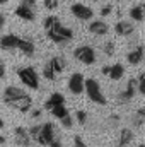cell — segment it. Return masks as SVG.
<instances>
[{
	"instance_id": "cell-10",
	"label": "cell",
	"mask_w": 145,
	"mask_h": 147,
	"mask_svg": "<svg viewBox=\"0 0 145 147\" xmlns=\"http://www.w3.org/2000/svg\"><path fill=\"white\" fill-rule=\"evenodd\" d=\"M14 139H15V144L21 147H29L31 146V137H29V132L22 127H15L14 128Z\"/></svg>"
},
{
	"instance_id": "cell-9",
	"label": "cell",
	"mask_w": 145,
	"mask_h": 147,
	"mask_svg": "<svg viewBox=\"0 0 145 147\" xmlns=\"http://www.w3.org/2000/svg\"><path fill=\"white\" fill-rule=\"evenodd\" d=\"M19 38H21V36H17V34H12V33H9V34H3V36L0 38V48H2L3 51H14V50H17Z\"/></svg>"
},
{
	"instance_id": "cell-11",
	"label": "cell",
	"mask_w": 145,
	"mask_h": 147,
	"mask_svg": "<svg viewBox=\"0 0 145 147\" xmlns=\"http://www.w3.org/2000/svg\"><path fill=\"white\" fill-rule=\"evenodd\" d=\"M15 16H17L19 19H22V21H28V22H29V21H34V17H36L33 7H29V5H26V3L17 5V9H15Z\"/></svg>"
},
{
	"instance_id": "cell-26",
	"label": "cell",
	"mask_w": 145,
	"mask_h": 147,
	"mask_svg": "<svg viewBox=\"0 0 145 147\" xmlns=\"http://www.w3.org/2000/svg\"><path fill=\"white\" fill-rule=\"evenodd\" d=\"M56 22H60V19H58L56 16H48V17L44 19L43 26H44V29H50V28H51V26H55Z\"/></svg>"
},
{
	"instance_id": "cell-4",
	"label": "cell",
	"mask_w": 145,
	"mask_h": 147,
	"mask_svg": "<svg viewBox=\"0 0 145 147\" xmlns=\"http://www.w3.org/2000/svg\"><path fill=\"white\" fill-rule=\"evenodd\" d=\"M46 36L50 38L53 43L62 45V43H67V41L72 39L73 38V31L70 29V28L63 26L62 22H56L55 26H51L50 29H46Z\"/></svg>"
},
{
	"instance_id": "cell-41",
	"label": "cell",
	"mask_w": 145,
	"mask_h": 147,
	"mask_svg": "<svg viewBox=\"0 0 145 147\" xmlns=\"http://www.w3.org/2000/svg\"><path fill=\"white\" fill-rule=\"evenodd\" d=\"M138 147H145V146H144V144H140V146H138Z\"/></svg>"
},
{
	"instance_id": "cell-1",
	"label": "cell",
	"mask_w": 145,
	"mask_h": 147,
	"mask_svg": "<svg viewBox=\"0 0 145 147\" xmlns=\"http://www.w3.org/2000/svg\"><path fill=\"white\" fill-rule=\"evenodd\" d=\"M3 101H5L7 106L21 111V113H28L33 106L31 96L26 94L21 87H15V86H7L3 89Z\"/></svg>"
},
{
	"instance_id": "cell-29",
	"label": "cell",
	"mask_w": 145,
	"mask_h": 147,
	"mask_svg": "<svg viewBox=\"0 0 145 147\" xmlns=\"http://www.w3.org/2000/svg\"><path fill=\"white\" fill-rule=\"evenodd\" d=\"M62 125H63L65 128H70V127L73 125V120H72V116H70V115H67V116H63V118H62Z\"/></svg>"
},
{
	"instance_id": "cell-18",
	"label": "cell",
	"mask_w": 145,
	"mask_h": 147,
	"mask_svg": "<svg viewBox=\"0 0 145 147\" xmlns=\"http://www.w3.org/2000/svg\"><path fill=\"white\" fill-rule=\"evenodd\" d=\"M65 103V98H63V94H60V92H53L46 101H44V108L50 111L53 106H56V105H63Z\"/></svg>"
},
{
	"instance_id": "cell-8",
	"label": "cell",
	"mask_w": 145,
	"mask_h": 147,
	"mask_svg": "<svg viewBox=\"0 0 145 147\" xmlns=\"http://www.w3.org/2000/svg\"><path fill=\"white\" fill-rule=\"evenodd\" d=\"M68 89L72 94H82L84 92V75L80 72H75L68 79Z\"/></svg>"
},
{
	"instance_id": "cell-34",
	"label": "cell",
	"mask_w": 145,
	"mask_h": 147,
	"mask_svg": "<svg viewBox=\"0 0 145 147\" xmlns=\"http://www.w3.org/2000/svg\"><path fill=\"white\" fill-rule=\"evenodd\" d=\"M31 116H33V118H38V116H41V110H33L31 111Z\"/></svg>"
},
{
	"instance_id": "cell-3",
	"label": "cell",
	"mask_w": 145,
	"mask_h": 147,
	"mask_svg": "<svg viewBox=\"0 0 145 147\" xmlns=\"http://www.w3.org/2000/svg\"><path fill=\"white\" fill-rule=\"evenodd\" d=\"M84 91L87 94V98L91 101H94L96 105H106V96L101 91V86L96 79H84Z\"/></svg>"
},
{
	"instance_id": "cell-7",
	"label": "cell",
	"mask_w": 145,
	"mask_h": 147,
	"mask_svg": "<svg viewBox=\"0 0 145 147\" xmlns=\"http://www.w3.org/2000/svg\"><path fill=\"white\" fill-rule=\"evenodd\" d=\"M70 12H72L77 19H80V21L92 19V16H94L92 9L87 7V5H84V3H73L72 7H70Z\"/></svg>"
},
{
	"instance_id": "cell-42",
	"label": "cell",
	"mask_w": 145,
	"mask_h": 147,
	"mask_svg": "<svg viewBox=\"0 0 145 147\" xmlns=\"http://www.w3.org/2000/svg\"><path fill=\"white\" fill-rule=\"evenodd\" d=\"M96 2H104V0H96Z\"/></svg>"
},
{
	"instance_id": "cell-31",
	"label": "cell",
	"mask_w": 145,
	"mask_h": 147,
	"mask_svg": "<svg viewBox=\"0 0 145 147\" xmlns=\"http://www.w3.org/2000/svg\"><path fill=\"white\" fill-rule=\"evenodd\" d=\"M44 7L50 9V10H53V9L58 7V3H56V0H44Z\"/></svg>"
},
{
	"instance_id": "cell-2",
	"label": "cell",
	"mask_w": 145,
	"mask_h": 147,
	"mask_svg": "<svg viewBox=\"0 0 145 147\" xmlns=\"http://www.w3.org/2000/svg\"><path fill=\"white\" fill-rule=\"evenodd\" d=\"M38 144L41 146H50V147H62L60 139L55 135V125L51 121L44 123V125H39V134L34 139Z\"/></svg>"
},
{
	"instance_id": "cell-28",
	"label": "cell",
	"mask_w": 145,
	"mask_h": 147,
	"mask_svg": "<svg viewBox=\"0 0 145 147\" xmlns=\"http://www.w3.org/2000/svg\"><path fill=\"white\" fill-rule=\"evenodd\" d=\"M77 121L84 125V123L87 121V113H85V111H82V110H79V111H77Z\"/></svg>"
},
{
	"instance_id": "cell-39",
	"label": "cell",
	"mask_w": 145,
	"mask_h": 147,
	"mask_svg": "<svg viewBox=\"0 0 145 147\" xmlns=\"http://www.w3.org/2000/svg\"><path fill=\"white\" fill-rule=\"evenodd\" d=\"M5 2H7V0H0V3H5Z\"/></svg>"
},
{
	"instance_id": "cell-17",
	"label": "cell",
	"mask_w": 145,
	"mask_h": 147,
	"mask_svg": "<svg viewBox=\"0 0 145 147\" xmlns=\"http://www.w3.org/2000/svg\"><path fill=\"white\" fill-rule=\"evenodd\" d=\"M135 139V134L130 128H123L119 132V139H118V147H126L132 140Z\"/></svg>"
},
{
	"instance_id": "cell-6",
	"label": "cell",
	"mask_w": 145,
	"mask_h": 147,
	"mask_svg": "<svg viewBox=\"0 0 145 147\" xmlns=\"http://www.w3.org/2000/svg\"><path fill=\"white\" fill-rule=\"evenodd\" d=\"M17 77L21 79V82L31 89H38L39 87V77H38L36 70L33 67H21L17 70Z\"/></svg>"
},
{
	"instance_id": "cell-43",
	"label": "cell",
	"mask_w": 145,
	"mask_h": 147,
	"mask_svg": "<svg viewBox=\"0 0 145 147\" xmlns=\"http://www.w3.org/2000/svg\"><path fill=\"white\" fill-rule=\"evenodd\" d=\"M0 63H3V60H2V58H0Z\"/></svg>"
},
{
	"instance_id": "cell-30",
	"label": "cell",
	"mask_w": 145,
	"mask_h": 147,
	"mask_svg": "<svg viewBox=\"0 0 145 147\" xmlns=\"http://www.w3.org/2000/svg\"><path fill=\"white\" fill-rule=\"evenodd\" d=\"M73 147H87V146H85V142L82 140V137L75 135V137H73Z\"/></svg>"
},
{
	"instance_id": "cell-12",
	"label": "cell",
	"mask_w": 145,
	"mask_h": 147,
	"mask_svg": "<svg viewBox=\"0 0 145 147\" xmlns=\"http://www.w3.org/2000/svg\"><path fill=\"white\" fill-rule=\"evenodd\" d=\"M135 94H137V80L132 77V79L128 80V84H126V89H125V91H121V92L118 94V98L125 103V101H130Z\"/></svg>"
},
{
	"instance_id": "cell-23",
	"label": "cell",
	"mask_w": 145,
	"mask_h": 147,
	"mask_svg": "<svg viewBox=\"0 0 145 147\" xmlns=\"http://www.w3.org/2000/svg\"><path fill=\"white\" fill-rule=\"evenodd\" d=\"M43 77H44V79H48V80H55V79H56V74H55V70L51 69V65H50V63H46V65H44V69H43Z\"/></svg>"
},
{
	"instance_id": "cell-25",
	"label": "cell",
	"mask_w": 145,
	"mask_h": 147,
	"mask_svg": "<svg viewBox=\"0 0 145 147\" xmlns=\"http://www.w3.org/2000/svg\"><path fill=\"white\" fill-rule=\"evenodd\" d=\"M144 118H145V110L144 108H140V110L137 111V115H135L133 125H135V127H142V125H144Z\"/></svg>"
},
{
	"instance_id": "cell-37",
	"label": "cell",
	"mask_w": 145,
	"mask_h": 147,
	"mask_svg": "<svg viewBox=\"0 0 145 147\" xmlns=\"http://www.w3.org/2000/svg\"><path fill=\"white\" fill-rule=\"evenodd\" d=\"M5 144V137L3 135H0V146H3Z\"/></svg>"
},
{
	"instance_id": "cell-20",
	"label": "cell",
	"mask_w": 145,
	"mask_h": 147,
	"mask_svg": "<svg viewBox=\"0 0 145 147\" xmlns=\"http://www.w3.org/2000/svg\"><path fill=\"white\" fill-rule=\"evenodd\" d=\"M123 74H125V67H123L121 63H114V65L109 67V74L108 75L113 79V80H118V79L123 77Z\"/></svg>"
},
{
	"instance_id": "cell-19",
	"label": "cell",
	"mask_w": 145,
	"mask_h": 147,
	"mask_svg": "<svg viewBox=\"0 0 145 147\" xmlns=\"http://www.w3.org/2000/svg\"><path fill=\"white\" fill-rule=\"evenodd\" d=\"M48 63L51 65V69L55 70V74L63 72V70H65V67H67V62H65V58H63V57H53Z\"/></svg>"
},
{
	"instance_id": "cell-35",
	"label": "cell",
	"mask_w": 145,
	"mask_h": 147,
	"mask_svg": "<svg viewBox=\"0 0 145 147\" xmlns=\"http://www.w3.org/2000/svg\"><path fill=\"white\" fill-rule=\"evenodd\" d=\"M22 3H26V5H29V7H33V5L36 3V0H22Z\"/></svg>"
},
{
	"instance_id": "cell-36",
	"label": "cell",
	"mask_w": 145,
	"mask_h": 147,
	"mask_svg": "<svg viewBox=\"0 0 145 147\" xmlns=\"http://www.w3.org/2000/svg\"><path fill=\"white\" fill-rule=\"evenodd\" d=\"M103 74H106V75L109 74V65H104V67H103Z\"/></svg>"
},
{
	"instance_id": "cell-40",
	"label": "cell",
	"mask_w": 145,
	"mask_h": 147,
	"mask_svg": "<svg viewBox=\"0 0 145 147\" xmlns=\"http://www.w3.org/2000/svg\"><path fill=\"white\" fill-rule=\"evenodd\" d=\"M116 2H126V0H116Z\"/></svg>"
},
{
	"instance_id": "cell-32",
	"label": "cell",
	"mask_w": 145,
	"mask_h": 147,
	"mask_svg": "<svg viewBox=\"0 0 145 147\" xmlns=\"http://www.w3.org/2000/svg\"><path fill=\"white\" fill-rule=\"evenodd\" d=\"M111 10H113V9H111V5H104V7L101 9V16H103V17H106V16L111 14Z\"/></svg>"
},
{
	"instance_id": "cell-21",
	"label": "cell",
	"mask_w": 145,
	"mask_h": 147,
	"mask_svg": "<svg viewBox=\"0 0 145 147\" xmlns=\"http://www.w3.org/2000/svg\"><path fill=\"white\" fill-rule=\"evenodd\" d=\"M130 17H132L133 21H137V22L144 21V5L138 3V5L132 7V9H130Z\"/></svg>"
},
{
	"instance_id": "cell-16",
	"label": "cell",
	"mask_w": 145,
	"mask_h": 147,
	"mask_svg": "<svg viewBox=\"0 0 145 147\" xmlns=\"http://www.w3.org/2000/svg\"><path fill=\"white\" fill-rule=\"evenodd\" d=\"M108 31H109V26L104 21H92L89 24V33H92V34L103 36V34H108Z\"/></svg>"
},
{
	"instance_id": "cell-5",
	"label": "cell",
	"mask_w": 145,
	"mask_h": 147,
	"mask_svg": "<svg viewBox=\"0 0 145 147\" xmlns=\"http://www.w3.org/2000/svg\"><path fill=\"white\" fill-rule=\"evenodd\" d=\"M73 57H75V60H79L84 65H94L96 63V50L89 45L77 46L73 50Z\"/></svg>"
},
{
	"instance_id": "cell-27",
	"label": "cell",
	"mask_w": 145,
	"mask_h": 147,
	"mask_svg": "<svg viewBox=\"0 0 145 147\" xmlns=\"http://www.w3.org/2000/svg\"><path fill=\"white\" fill-rule=\"evenodd\" d=\"M103 50H104V53H106V55L111 57V55L114 53V43H113V41H108V43L103 46Z\"/></svg>"
},
{
	"instance_id": "cell-22",
	"label": "cell",
	"mask_w": 145,
	"mask_h": 147,
	"mask_svg": "<svg viewBox=\"0 0 145 147\" xmlns=\"http://www.w3.org/2000/svg\"><path fill=\"white\" fill-rule=\"evenodd\" d=\"M50 111H51V115H53L55 118H58V120H62L63 116H67V115H68V110H67L65 103H63V105H56V106H53Z\"/></svg>"
},
{
	"instance_id": "cell-15",
	"label": "cell",
	"mask_w": 145,
	"mask_h": 147,
	"mask_svg": "<svg viewBox=\"0 0 145 147\" xmlns=\"http://www.w3.org/2000/svg\"><path fill=\"white\" fill-rule=\"evenodd\" d=\"M126 60H128L130 65H138V63H142V60H144V46L138 45L135 50H132V51L126 55Z\"/></svg>"
},
{
	"instance_id": "cell-24",
	"label": "cell",
	"mask_w": 145,
	"mask_h": 147,
	"mask_svg": "<svg viewBox=\"0 0 145 147\" xmlns=\"http://www.w3.org/2000/svg\"><path fill=\"white\" fill-rule=\"evenodd\" d=\"M135 80H137V92L145 94V74H140Z\"/></svg>"
},
{
	"instance_id": "cell-33",
	"label": "cell",
	"mask_w": 145,
	"mask_h": 147,
	"mask_svg": "<svg viewBox=\"0 0 145 147\" xmlns=\"http://www.w3.org/2000/svg\"><path fill=\"white\" fill-rule=\"evenodd\" d=\"M3 26H5V16L0 12V31L3 29Z\"/></svg>"
},
{
	"instance_id": "cell-13",
	"label": "cell",
	"mask_w": 145,
	"mask_h": 147,
	"mask_svg": "<svg viewBox=\"0 0 145 147\" xmlns=\"http://www.w3.org/2000/svg\"><path fill=\"white\" fill-rule=\"evenodd\" d=\"M133 31H135V26H133L130 21H119V22H116V26H114V33H116L118 36H130Z\"/></svg>"
},
{
	"instance_id": "cell-14",
	"label": "cell",
	"mask_w": 145,
	"mask_h": 147,
	"mask_svg": "<svg viewBox=\"0 0 145 147\" xmlns=\"http://www.w3.org/2000/svg\"><path fill=\"white\" fill-rule=\"evenodd\" d=\"M17 50L22 51V55L26 57H33L34 51H36V46L31 39H26V38H19V43H17Z\"/></svg>"
},
{
	"instance_id": "cell-38",
	"label": "cell",
	"mask_w": 145,
	"mask_h": 147,
	"mask_svg": "<svg viewBox=\"0 0 145 147\" xmlns=\"http://www.w3.org/2000/svg\"><path fill=\"white\" fill-rule=\"evenodd\" d=\"M0 128H3V120L0 118Z\"/></svg>"
}]
</instances>
